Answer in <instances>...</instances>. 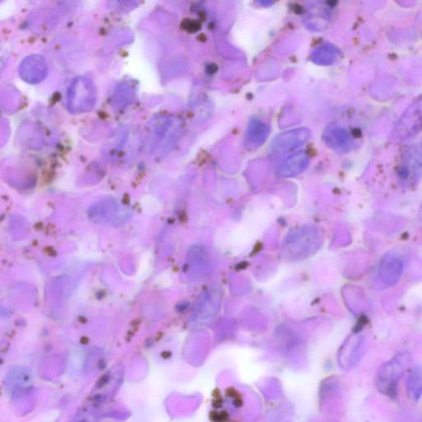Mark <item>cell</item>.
<instances>
[{"instance_id": "cell-1", "label": "cell", "mask_w": 422, "mask_h": 422, "mask_svg": "<svg viewBox=\"0 0 422 422\" xmlns=\"http://www.w3.org/2000/svg\"><path fill=\"white\" fill-rule=\"evenodd\" d=\"M97 101V89L90 79L74 78L67 92V107L73 113L91 111Z\"/></svg>"}, {"instance_id": "cell-2", "label": "cell", "mask_w": 422, "mask_h": 422, "mask_svg": "<svg viewBox=\"0 0 422 422\" xmlns=\"http://www.w3.org/2000/svg\"><path fill=\"white\" fill-rule=\"evenodd\" d=\"M404 355L397 356L381 366L376 375V387L382 394L394 397L406 368Z\"/></svg>"}, {"instance_id": "cell-3", "label": "cell", "mask_w": 422, "mask_h": 422, "mask_svg": "<svg viewBox=\"0 0 422 422\" xmlns=\"http://www.w3.org/2000/svg\"><path fill=\"white\" fill-rule=\"evenodd\" d=\"M422 128V94L411 104L395 127L393 139L404 141L414 136Z\"/></svg>"}, {"instance_id": "cell-4", "label": "cell", "mask_w": 422, "mask_h": 422, "mask_svg": "<svg viewBox=\"0 0 422 422\" xmlns=\"http://www.w3.org/2000/svg\"><path fill=\"white\" fill-rule=\"evenodd\" d=\"M402 180L416 182L422 177V141L410 146L404 153L399 170Z\"/></svg>"}, {"instance_id": "cell-5", "label": "cell", "mask_w": 422, "mask_h": 422, "mask_svg": "<svg viewBox=\"0 0 422 422\" xmlns=\"http://www.w3.org/2000/svg\"><path fill=\"white\" fill-rule=\"evenodd\" d=\"M310 137L307 128H298L277 136L271 143V151L275 153H284L295 150L304 145Z\"/></svg>"}, {"instance_id": "cell-6", "label": "cell", "mask_w": 422, "mask_h": 422, "mask_svg": "<svg viewBox=\"0 0 422 422\" xmlns=\"http://www.w3.org/2000/svg\"><path fill=\"white\" fill-rule=\"evenodd\" d=\"M404 261L398 254H386L380 263L379 276L387 286H393L403 275Z\"/></svg>"}, {"instance_id": "cell-7", "label": "cell", "mask_w": 422, "mask_h": 422, "mask_svg": "<svg viewBox=\"0 0 422 422\" xmlns=\"http://www.w3.org/2000/svg\"><path fill=\"white\" fill-rule=\"evenodd\" d=\"M19 74L25 81L37 83L46 78L47 64L43 57L34 54L24 59L20 66Z\"/></svg>"}, {"instance_id": "cell-8", "label": "cell", "mask_w": 422, "mask_h": 422, "mask_svg": "<svg viewBox=\"0 0 422 422\" xmlns=\"http://www.w3.org/2000/svg\"><path fill=\"white\" fill-rule=\"evenodd\" d=\"M363 347V337H351L340 351L339 361L341 368L344 370L353 368L361 358Z\"/></svg>"}, {"instance_id": "cell-9", "label": "cell", "mask_w": 422, "mask_h": 422, "mask_svg": "<svg viewBox=\"0 0 422 422\" xmlns=\"http://www.w3.org/2000/svg\"><path fill=\"white\" fill-rule=\"evenodd\" d=\"M324 141L327 146L336 151H347L351 146V137L344 129L330 127L324 134Z\"/></svg>"}, {"instance_id": "cell-10", "label": "cell", "mask_w": 422, "mask_h": 422, "mask_svg": "<svg viewBox=\"0 0 422 422\" xmlns=\"http://www.w3.org/2000/svg\"><path fill=\"white\" fill-rule=\"evenodd\" d=\"M309 162V156L305 152L295 153L281 163L278 168V172L281 176H295L305 170Z\"/></svg>"}, {"instance_id": "cell-11", "label": "cell", "mask_w": 422, "mask_h": 422, "mask_svg": "<svg viewBox=\"0 0 422 422\" xmlns=\"http://www.w3.org/2000/svg\"><path fill=\"white\" fill-rule=\"evenodd\" d=\"M269 127L259 119H252L248 124L247 137L253 145L262 146L269 136Z\"/></svg>"}, {"instance_id": "cell-12", "label": "cell", "mask_w": 422, "mask_h": 422, "mask_svg": "<svg viewBox=\"0 0 422 422\" xmlns=\"http://www.w3.org/2000/svg\"><path fill=\"white\" fill-rule=\"evenodd\" d=\"M406 394L411 401L416 402L422 396V366L415 367L406 380Z\"/></svg>"}, {"instance_id": "cell-13", "label": "cell", "mask_w": 422, "mask_h": 422, "mask_svg": "<svg viewBox=\"0 0 422 422\" xmlns=\"http://www.w3.org/2000/svg\"><path fill=\"white\" fill-rule=\"evenodd\" d=\"M339 49L331 45H325L315 49L312 54V61L319 66H330L339 56Z\"/></svg>"}]
</instances>
